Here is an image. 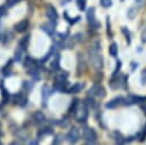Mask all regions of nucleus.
Masks as SVG:
<instances>
[{
  "label": "nucleus",
  "instance_id": "obj_1",
  "mask_svg": "<svg viewBox=\"0 0 146 145\" xmlns=\"http://www.w3.org/2000/svg\"><path fill=\"white\" fill-rule=\"evenodd\" d=\"M127 82H128V75H115L112 76L111 80V88L113 89H119V88H127Z\"/></svg>",
  "mask_w": 146,
  "mask_h": 145
},
{
  "label": "nucleus",
  "instance_id": "obj_2",
  "mask_svg": "<svg viewBox=\"0 0 146 145\" xmlns=\"http://www.w3.org/2000/svg\"><path fill=\"white\" fill-rule=\"evenodd\" d=\"M75 119H76V121L78 122H81V123H84L86 121H87V119H88V107H87V105L86 104H82L81 106L79 105V107H78V110L75 111Z\"/></svg>",
  "mask_w": 146,
  "mask_h": 145
},
{
  "label": "nucleus",
  "instance_id": "obj_3",
  "mask_svg": "<svg viewBox=\"0 0 146 145\" xmlns=\"http://www.w3.org/2000/svg\"><path fill=\"white\" fill-rule=\"evenodd\" d=\"M82 137L88 144H94L97 142V134L92 128H84L82 132Z\"/></svg>",
  "mask_w": 146,
  "mask_h": 145
},
{
  "label": "nucleus",
  "instance_id": "obj_4",
  "mask_svg": "<svg viewBox=\"0 0 146 145\" xmlns=\"http://www.w3.org/2000/svg\"><path fill=\"white\" fill-rule=\"evenodd\" d=\"M89 95L94 96V97H97V98H103V97H105L106 91H105V89H104V87L102 84L97 83V84L92 86L89 89Z\"/></svg>",
  "mask_w": 146,
  "mask_h": 145
},
{
  "label": "nucleus",
  "instance_id": "obj_5",
  "mask_svg": "<svg viewBox=\"0 0 146 145\" xmlns=\"http://www.w3.org/2000/svg\"><path fill=\"white\" fill-rule=\"evenodd\" d=\"M87 19H88L90 26H91L94 30L99 29L100 24H99V22L96 21V17H95V8H89V9H88V11H87Z\"/></svg>",
  "mask_w": 146,
  "mask_h": 145
},
{
  "label": "nucleus",
  "instance_id": "obj_6",
  "mask_svg": "<svg viewBox=\"0 0 146 145\" xmlns=\"http://www.w3.org/2000/svg\"><path fill=\"white\" fill-rule=\"evenodd\" d=\"M79 139H80V132H79V130H78L76 128H72V129L67 132V135H66V140H67L68 143L74 144V143L79 142Z\"/></svg>",
  "mask_w": 146,
  "mask_h": 145
},
{
  "label": "nucleus",
  "instance_id": "obj_7",
  "mask_svg": "<svg viewBox=\"0 0 146 145\" xmlns=\"http://www.w3.org/2000/svg\"><path fill=\"white\" fill-rule=\"evenodd\" d=\"M123 102H124V98L121 97V96H119V97H115V98L111 99L110 102H107V103L105 104V107H106V108H115V107H117L119 105L123 104Z\"/></svg>",
  "mask_w": 146,
  "mask_h": 145
},
{
  "label": "nucleus",
  "instance_id": "obj_8",
  "mask_svg": "<svg viewBox=\"0 0 146 145\" xmlns=\"http://www.w3.org/2000/svg\"><path fill=\"white\" fill-rule=\"evenodd\" d=\"M46 15L47 17L50 19V21H56L58 18V13L56 10V8L51 5H48L47 6V10H46Z\"/></svg>",
  "mask_w": 146,
  "mask_h": 145
},
{
  "label": "nucleus",
  "instance_id": "obj_9",
  "mask_svg": "<svg viewBox=\"0 0 146 145\" xmlns=\"http://www.w3.org/2000/svg\"><path fill=\"white\" fill-rule=\"evenodd\" d=\"M27 27H29V21H27V19H23V21L16 23V24L14 25L15 31L18 32V33H23V32H25V31L27 30Z\"/></svg>",
  "mask_w": 146,
  "mask_h": 145
},
{
  "label": "nucleus",
  "instance_id": "obj_10",
  "mask_svg": "<svg viewBox=\"0 0 146 145\" xmlns=\"http://www.w3.org/2000/svg\"><path fill=\"white\" fill-rule=\"evenodd\" d=\"M55 25H56L55 21H50L49 23H46V24H43V25L41 26V29H42V31H44L47 34L51 35V34L55 32Z\"/></svg>",
  "mask_w": 146,
  "mask_h": 145
},
{
  "label": "nucleus",
  "instance_id": "obj_11",
  "mask_svg": "<svg viewBox=\"0 0 146 145\" xmlns=\"http://www.w3.org/2000/svg\"><path fill=\"white\" fill-rule=\"evenodd\" d=\"M50 95H52V90L48 86H43L42 87V105L43 106L47 105V100Z\"/></svg>",
  "mask_w": 146,
  "mask_h": 145
},
{
  "label": "nucleus",
  "instance_id": "obj_12",
  "mask_svg": "<svg viewBox=\"0 0 146 145\" xmlns=\"http://www.w3.org/2000/svg\"><path fill=\"white\" fill-rule=\"evenodd\" d=\"M91 63H92L94 67H96V69L102 67V65H103V58H102V56L98 55V54L92 55L91 56Z\"/></svg>",
  "mask_w": 146,
  "mask_h": 145
},
{
  "label": "nucleus",
  "instance_id": "obj_13",
  "mask_svg": "<svg viewBox=\"0 0 146 145\" xmlns=\"http://www.w3.org/2000/svg\"><path fill=\"white\" fill-rule=\"evenodd\" d=\"M83 88H84V83H82V82H78V83L73 84L71 88L67 89V94H76V92H80Z\"/></svg>",
  "mask_w": 146,
  "mask_h": 145
},
{
  "label": "nucleus",
  "instance_id": "obj_14",
  "mask_svg": "<svg viewBox=\"0 0 146 145\" xmlns=\"http://www.w3.org/2000/svg\"><path fill=\"white\" fill-rule=\"evenodd\" d=\"M33 118H34V121H35L36 123H43V122L46 121V116H44V114H43L41 111L35 112V113L33 114Z\"/></svg>",
  "mask_w": 146,
  "mask_h": 145
},
{
  "label": "nucleus",
  "instance_id": "obj_15",
  "mask_svg": "<svg viewBox=\"0 0 146 145\" xmlns=\"http://www.w3.org/2000/svg\"><path fill=\"white\" fill-rule=\"evenodd\" d=\"M108 51H110V55H111L112 57H116V56H117V51H119V49H117V43H116V42H112L111 46L108 47Z\"/></svg>",
  "mask_w": 146,
  "mask_h": 145
},
{
  "label": "nucleus",
  "instance_id": "obj_16",
  "mask_svg": "<svg viewBox=\"0 0 146 145\" xmlns=\"http://www.w3.org/2000/svg\"><path fill=\"white\" fill-rule=\"evenodd\" d=\"M139 8H140V7H139L138 5H135L133 7H131V8L128 10V17H129L130 19L135 18L136 15H137V13H138V9H139Z\"/></svg>",
  "mask_w": 146,
  "mask_h": 145
},
{
  "label": "nucleus",
  "instance_id": "obj_17",
  "mask_svg": "<svg viewBox=\"0 0 146 145\" xmlns=\"http://www.w3.org/2000/svg\"><path fill=\"white\" fill-rule=\"evenodd\" d=\"M50 69L54 70V71H56V70L59 69V55L58 54L54 57V59H52V62L50 64Z\"/></svg>",
  "mask_w": 146,
  "mask_h": 145
},
{
  "label": "nucleus",
  "instance_id": "obj_18",
  "mask_svg": "<svg viewBox=\"0 0 146 145\" xmlns=\"http://www.w3.org/2000/svg\"><path fill=\"white\" fill-rule=\"evenodd\" d=\"M78 107H79V99L78 98H74L72 100L71 105H70V108H68L70 113H75V111L78 110Z\"/></svg>",
  "mask_w": 146,
  "mask_h": 145
},
{
  "label": "nucleus",
  "instance_id": "obj_19",
  "mask_svg": "<svg viewBox=\"0 0 146 145\" xmlns=\"http://www.w3.org/2000/svg\"><path fill=\"white\" fill-rule=\"evenodd\" d=\"M121 31H122V33H123V34H124V37H125L127 43H128V45H130V43H131V33H130V31H129L127 27H122V29H121Z\"/></svg>",
  "mask_w": 146,
  "mask_h": 145
},
{
  "label": "nucleus",
  "instance_id": "obj_20",
  "mask_svg": "<svg viewBox=\"0 0 146 145\" xmlns=\"http://www.w3.org/2000/svg\"><path fill=\"white\" fill-rule=\"evenodd\" d=\"M29 40H30V35H26V37H23V39L19 41V47L25 50L26 47H27V43H29Z\"/></svg>",
  "mask_w": 146,
  "mask_h": 145
},
{
  "label": "nucleus",
  "instance_id": "obj_21",
  "mask_svg": "<svg viewBox=\"0 0 146 145\" xmlns=\"http://www.w3.org/2000/svg\"><path fill=\"white\" fill-rule=\"evenodd\" d=\"M64 16L66 17V21H67L70 24H72V25H73V24H75L76 22H79V21H80V18H81L80 16H76V17H74V18H70V17L67 16V14H66V13L64 14Z\"/></svg>",
  "mask_w": 146,
  "mask_h": 145
},
{
  "label": "nucleus",
  "instance_id": "obj_22",
  "mask_svg": "<svg viewBox=\"0 0 146 145\" xmlns=\"http://www.w3.org/2000/svg\"><path fill=\"white\" fill-rule=\"evenodd\" d=\"M121 66H122L121 61H117V62H116L115 70H114V71H113V73H112V76H115V75H117V74H119V72H120V70H121Z\"/></svg>",
  "mask_w": 146,
  "mask_h": 145
},
{
  "label": "nucleus",
  "instance_id": "obj_23",
  "mask_svg": "<svg viewBox=\"0 0 146 145\" xmlns=\"http://www.w3.org/2000/svg\"><path fill=\"white\" fill-rule=\"evenodd\" d=\"M76 5H78V8L80 10H84L86 5H87V0H76Z\"/></svg>",
  "mask_w": 146,
  "mask_h": 145
},
{
  "label": "nucleus",
  "instance_id": "obj_24",
  "mask_svg": "<svg viewBox=\"0 0 146 145\" xmlns=\"http://www.w3.org/2000/svg\"><path fill=\"white\" fill-rule=\"evenodd\" d=\"M24 50L21 48V47H18L17 49H16V51H15V59L16 61H21V57H22V53H23Z\"/></svg>",
  "mask_w": 146,
  "mask_h": 145
},
{
  "label": "nucleus",
  "instance_id": "obj_25",
  "mask_svg": "<svg viewBox=\"0 0 146 145\" xmlns=\"http://www.w3.org/2000/svg\"><path fill=\"white\" fill-rule=\"evenodd\" d=\"M51 132H52V130L50 128H43L39 131V137H42V135H49Z\"/></svg>",
  "mask_w": 146,
  "mask_h": 145
},
{
  "label": "nucleus",
  "instance_id": "obj_26",
  "mask_svg": "<svg viewBox=\"0 0 146 145\" xmlns=\"http://www.w3.org/2000/svg\"><path fill=\"white\" fill-rule=\"evenodd\" d=\"M100 5L105 8H108L112 6V0H100Z\"/></svg>",
  "mask_w": 146,
  "mask_h": 145
},
{
  "label": "nucleus",
  "instance_id": "obj_27",
  "mask_svg": "<svg viewBox=\"0 0 146 145\" xmlns=\"http://www.w3.org/2000/svg\"><path fill=\"white\" fill-rule=\"evenodd\" d=\"M6 2H7V5H8V7H13V6L17 5V3L19 2V0H6Z\"/></svg>",
  "mask_w": 146,
  "mask_h": 145
},
{
  "label": "nucleus",
  "instance_id": "obj_28",
  "mask_svg": "<svg viewBox=\"0 0 146 145\" xmlns=\"http://www.w3.org/2000/svg\"><path fill=\"white\" fill-rule=\"evenodd\" d=\"M106 19H107V21H106V23H107V34H108L110 37H112V32H111V25H110V17L107 16V17H106Z\"/></svg>",
  "mask_w": 146,
  "mask_h": 145
},
{
  "label": "nucleus",
  "instance_id": "obj_29",
  "mask_svg": "<svg viewBox=\"0 0 146 145\" xmlns=\"http://www.w3.org/2000/svg\"><path fill=\"white\" fill-rule=\"evenodd\" d=\"M140 38H141V42H143V43H146V27L143 30Z\"/></svg>",
  "mask_w": 146,
  "mask_h": 145
},
{
  "label": "nucleus",
  "instance_id": "obj_30",
  "mask_svg": "<svg viewBox=\"0 0 146 145\" xmlns=\"http://www.w3.org/2000/svg\"><path fill=\"white\" fill-rule=\"evenodd\" d=\"M6 7L5 6H0V17H2L3 15H6Z\"/></svg>",
  "mask_w": 146,
  "mask_h": 145
},
{
  "label": "nucleus",
  "instance_id": "obj_31",
  "mask_svg": "<svg viewBox=\"0 0 146 145\" xmlns=\"http://www.w3.org/2000/svg\"><path fill=\"white\" fill-rule=\"evenodd\" d=\"M59 1H60V5H62V6H65V5L70 3L72 0H59Z\"/></svg>",
  "mask_w": 146,
  "mask_h": 145
},
{
  "label": "nucleus",
  "instance_id": "obj_32",
  "mask_svg": "<svg viewBox=\"0 0 146 145\" xmlns=\"http://www.w3.org/2000/svg\"><path fill=\"white\" fill-rule=\"evenodd\" d=\"M144 1H145V0H136V5H138L139 7H141L143 3H144Z\"/></svg>",
  "mask_w": 146,
  "mask_h": 145
},
{
  "label": "nucleus",
  "instance_id": "obj_33",
  "mask_svg": "<svg viewBox=\"0 0 146 145\" xmlns=\"http://www.w3.org/2000/svg\"><path fill=\"white\" fill-rule=\"evenodd\" d=\"M131 65H132V66H131L132 71H133L135 69H137V66H138V64H137V63H135V62H131Z\"/></svg>",
  "mask_w": 146,
  "mask_h": 145
},
{
  "label": "nucleus",
  "instance_id": "obj_34",
  "mask_svg": "<svg viewBox=\"0 0 146 145\" xmlns=\"http://www.w3.org/2000/svg\"><path fill=\"white\" fill-rule=\"evenodd\" d=\"M60 140H62L60 136H57V139H55V140H54V144H57V143H59Z\"/></svg>",
  "mask_w": 146,
  "mask_h": 145
},
{
  "label": "nucleus",
  "instance_id": "obj_35",
  "mask_svg": "<svg viewBox=\"0 0 146 145\" xmlns=\"http://www.w3.org/2000/svg\"><path fill=\"white\" fill-rule=\"evenodd\" d=\"M141 110H143V112L146 114V102H145V104L141 105Z\"/></svg>",
  "mask_w": 146,
  "mask_h": 145
},
{
  "label": "nucleus",
  "instance_id": "obj_36",
  "mask_svg": "<svg viewBox=\"0 0 146 145\" xmlns=\"http://www.w3.org/2000/svg\"><path fill=\"white\" fill-rule=\"evenodd\" d=\"M38 143H39L38 140H32V142H31V144H38Z\"/></svg>",
  "mask_w": 146,
  "mask_h": 145
},
{
  "label": "nucleus",
  "instance_id": "obj_37",
  "mask_svg": "<svg viewBox=\"0 0 146 145\" xmlns=\"http://www.w3.org/2000/svg\"><path fill=\"white\" fill-rule=\"evenodd\" d=\"M143 74H144V75L146 76V71H144V72H143Z\"/></svg>",
  "mask_w": 146,
  "mask_h": 145
},
{
  "label": "nucleus",
  "instance_id": "obj_38",
  "mask_svg": "<svg viewBox=\"0 0 146 145\" xmlns=\"http://www.w3.org/2000/svg\"><path fill=\"white\" fill-rule=\"evenodd\" d=\"M0 40H1V35H0Z\"/></svg>",
  "mask_w": 146,
  "mask_h": 145
}]
</instances>
